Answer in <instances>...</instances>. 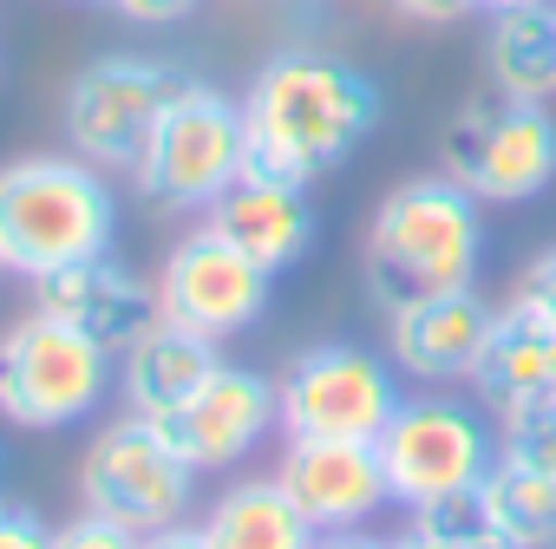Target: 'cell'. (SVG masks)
Masks as SVG:
<instances>
[{
    "label": "cell",
    "instance_id": "obj_11",
    "mask_svg": "<svg viewBox=\"0 0 556 549\" xmlns=\"http://www.w3.org/2000/svg\"><path fill=\"white\" fill-rule=\"evenodd\" d=\"M177 79L184 73L151 60V53H105V60L79 66L66 99H60L66 151H79L99 170H131L138 144H144V131H151V118Z\"/></svg>",
    "mask_w": 556,
    "mask_h": 549
},
{
    "label": "cell",
    "instance_id": "obj_6",
    "mask_svg": "<svg viewBox=\"0 0 556 549\" xmlns=\"http://www.w3.org/2000/svg\"><path fill=\"white\" fill-rule=\"evenodd\" d=\"M118 393V354L86 341L79 328L27 308L0 328V425L14 432H73Z\"/></svg>",
    "mask_w": 556,
    "mask_h": 549
},
{
    "label": "cell",
    "instance_id": "obj_2",
    "mask_svg": "<svg viewBox=\"0 0 556 549\" xmlns=\"http://www.w3.org/2000/svg\"><path fill=\"white\" fill-rule=\"evenodd\" d=\"M361 274L380 315L426 302V295H458L478 289L484 274V203L452 183L445 170H419L380 196L367 216L361 242Z\"/></svg>",
    "mask_w": 556,
    "mask_h": 549
},
{
    "label": "cell",
    "instance_id": "obj_19",
    "mask_svg": "<svg viewBox=\"0 0 556 549\" xmlns=\"http://www.w3.org/2000/svg\"><path fill=\"white\" fill-rule=\"evenodd\" d=\"M197 529H203V542L210 549H308L321 529L302 516V503L282 490V477H236V484H223L210 503H203V516H197Z\"/></svg>",
    "mask_w": 556,
    "mask_h": 549
},
{
    "label": "cell",
    "instance_id": "obj_29",
    "mask_svg": "<svg viewBox=\"0 0 556 549\" xmlns=\"http://www.w3.org/2000/svg\"><path fill=\"white\" fill-rule=\"evenodd\" d=\"M138 549H210V542H203V529H197V516H190V523H170V529H151V536H144Z\"/></svg>",
    "mask_w": 556,
    "mask_h": 549
},
{
    "label": "cell",
    "instance_id": "obj_32",
    "mask_svg": "<svg viewBox=\"0 0 556 549\" xmlns=\"http://www.w3.org/2000/svg\"><path fill=\"white\" fill-rule=\"evenodd\" d=\"M0 471H8V451H0Z\"/></svg>",
    "mask_w": 556,
    "mask_h": 549
},
{
    "label": "cell",
    "instance_id": "obj_23",
    "mask_svg": "<svg viewBox=\"0 0 556 549\" xmlns=\"http://www.w3.org/2000/svg\"><path fill=\"white\" fill-rule=\"evenodd\" d=\"M497 451L556 477V399H536V406H517L497 419Z\"/></svg>",
    "mask_w": 556,
    "mask_h": 549
},
{
    "label": "cell",
    "instance_id": "obj_24",
    "mask_svg": "<svg viewBox=\"0 0 556 549\" xmlns=\"http://www.w3.org/2000/svg\"><path fill=\"white\" fill-rule=\"evenodd\" d=\"M138 542H144L138 529H125V523H112L99 510H79V516L53 523V549H138Z\"/></svg>",
    "mask_w": 556,
    "mask_h": 549
},
{
    "label": "cell",
    "instance_id": "obj_1",
    "mask_svg": "<svg viewBox=\"0 0 556 549\" xmlns=\"http://www.w3.org/2000/svg\"><path fill=\"white\" fill-rule=\"evenodd\" d=\"M236 99L249 131V170L282 183L334 177L380 125V86L354 60L321 47H289L262 60Z\"/></svg>",
    "mask_w": 556,
    "mask_h": 549
},
{
    "label": "cell",
    "instance_id": "obj_33",
    "mask_svg": "<svg viewBox=\"0 0 556 549\" xmlns=\"http://www.w3.org/2000/svg\"><path fill=\"white\" fill-rule=\"evenodd\" d=\"M0 274H8V261H0Z\"/></svg>",
    "mask_w": 556,
    "mask_h": 549
},
{
    "label": "cell",
    "instance_id": "obj_13",
    "mask_svg": "<svg viewBox=\"0 0 556 549\" xmlns=\"http://www.w3.org/2000/svg\"><path fill=\"white\" fill-rule=\"evenodd\" d=\"M34 308L79 328L86 341H99L105 354H125L151 321H157V289L144 282V274L131 261H118L112 248L105 255H79L66 268H47L27 282Z\"/></svg>",
    "mask_w": 556,
    "mask_h": 549
},
{
    "label": "cell",
    "instance_id": "obj_14",
    "mask_svg": "<svg viewBox=\"0 0 556 549\" xmlns=\"http://www.w3.org/2000/svg\"><path fill=\"white\" fill-rule=\"evenodd\" d=\"M275 477L315 529H367L380 510H393L374 438H282Z\"/></svg>",
    "mask_w": 556,
    "mask_h": 549
},
{
    "label": "cell",
    "instance_id": "obj_9",
    "mask_svg": "<svg viewBox=\"0 0 556 549\" xmlns=\"http://www.w3.org/2000/svg\"><path fill=\"white\" fill-rule=\"evenodd\" d=\"M275 399L282 438H380L406 393L393 354L361 341H315L275 373Z\"/></svg>",
    "mask_w": 556,
    "mask_h": 549
},
{
    "label": "cell",
    "instance_id": "obj_4",
    "mask_svg": "<svg viewBox=\"0 0 556 549\" xmlns=\"http://www.w3.org/2000/svg\"><path fill=\"white\" fill-rule=\"evenodd\" d=\"M242 170H249L242 99H229L210 79H177L125 177L151 209H210Z\"/></svg>",
    "mask_w": 556,
    "mask_h": 549
},
{
    "label": "cell",
    "instance_id": "obj_10",
    "mask_svg": "<svg viewBox=\"0 0 556 549\" xmlns=\"http://www.w3.org/2000/svg\"><path fill=\"white\" fill-rule=\"evenodd\" d=\"M157 315L203 334V341H236L249 334L262 315H268V289H275V274L255 268L236 242H223L210 222L184 229L170 248H164V268H157Z\"/></svg>",
    "mask_w": 556,
    "mask_h": 549
},
{
    "label": "cell",
    "instance_id": "obj_5",
    "mask_svg": "<svg viewBox=\"0 0 556 549\" xmlns=\"http://www.w3.org/2000/svg\"><path fill=\"white\" fill-rule=\"evenodd\" d=\"M374 451H380L387 490L406 516L439 510V503H465L497 458V419L478 399H458V386H426V393L393 406Z\"/></svg>",
    "mask_w": 556,
    "mask_h": 549
},
{
    "label": "cell",
    "instance_id": "obj_30",
    "mask_svg": "<svg viewBox=\"0 0 556 549\" xmlns=\"http://www.w3.org/2000/svg\"><path fill=\"white\" fill-rule=\"evenodd\" d=\"M308 549H387V536H374V529H321Z\"/></svg>",
    "mask_w": 556,
    "mask_h": 549
},
{
    "label": "cell",
    "instance_id": "obj_18",
    "mask_svg": "<svg viewBox=\"0 0 556 549\" xmlns=\"http://www.w3.org/2000/svg\"><path fill=\"white\" fill-rule=\"evenodd\" d=\"M216 360H223L216 341H203V334H190V328H177V321L157 315V321L118 354V399H125V412L164 419V412H177V406L216 373Z\"/></svg>",
    "mask_w": 556,
    "mask_h": 549
},
{
    "label": "cell",
    "instance_id": "obj_3",
    "mask_svg": "<svg viewBox=\"0 0 556 549\" xmlns=\"http://www.w3.org/2000/svg\"><path fill=\"white\" fill-rule=\"evenodd\" d=\"M118 242V190L112 170L86 164L79 151H47L0 164V261L34 282L79 255H105Z\"/></svg>",
    "mask_w": 556,
    "mask_h": 549
},
{
    "label": "cell",
    "instance_id": "obj_16",
    "mask_svg": "<svg viewBox=\"0 0 556 549\" xmlns=\"http://www.w3.org/2000/svg\"><path fill=\"white\" fill-rule=\"evenodd\" d=\"M203 222L223 235V242H236L255 268H268V274H289L308 248H315V229H321V216H315V203H308V183H282V177H255V170H242L210 209H203Z\"/></svg>",
    "mask_w": 556,
    "mask_h": 549
},
{
    "label": "cell",
    "instance_id": "obj_8",
    "mask_svg": "<svg viewBox=\"0 0 556 549\" xmlns=\"http://www.w3.org/2000/svg\"><path fill=\"white\" fill-rule=\"evenodd\" d=\"M439 170L465 183L484 209L497 203H536L556 183V112L543 99H471L445 138H439Z\"/></svg>",
    "mask_w": 556,
    "mask_h": 549
},
{
    "label": "cell",
    "instance_id": "obj_26",
    "mask_svg": "<svg viewBox=\"0 0 556 549\" xmlns=\"http://www.w3.org/2000/svg\"><path fill=\"white\" fill-rule=\"evenodd\" d=\"M0 549H53V523L34 503L0 497Z\"/></svg>",
    "mask_w": 556,
    "mask_h": 549
},
{
    "label": "cell",
    "instance_id": "obj_25",
    "mask_svg": "<svg viewBox=\"0 0 556 549\" xmlns=\"http://www.w3.org/2000/svg\"><path fill=\"white\" fill-rule=\"evenodd\" d=\"M510 302H517V308H530V315L556 334V248H543V255H530V261H523V274L510 282Z\"/></svg>",
    "mask_w": 556,
    "mask_h": 549
},
{
    "label": "cell",
    "instance_id": "obj_28",
    "mask_svg": "<svg viewBox=\"0 0 556 549\" xmlns=\"http://www.w3.org/2000/svg\"><path fill=\"white\" fill-rule=\"evenodd\" d=\"M387 8L400 21H413V27H452V21H465L478 8V0H387Z\"/></svg>",
    "mask_w": 556,
    "mask_h": 549
},
{
    "label": "cell",
    "instance_id": "obj_17",
    "mask_svg": "<svg viewBox=\"0 0 556 549\" xmlns=\"http://www.w3.org/2000/svg\"><path fill=\"white\" fill-rule=\"evenodd\" d=\"M471 399L491 419H504L517 406H536V399H556V334L530 308H517V302L497 308V321L484 334V354L471 367Z\"/></svg>",
    "mask_w": 556,
    "mask_h": 549
},
{
    "label": "cell",
    "instance_id": "obj_22",
    "mask_svg": "<svg viewBox=\"0 0 556 549\" xmlns=\"http://www.w3.org/2000/svg\"><path fill=\"white\" fill-rule=\"evenodd\" d=\"M387 549H504V542L478 523V510H471V497H465V503L413 510V516H406V529H400V536H387Z\"/></svg>",
    "mask_w": 556,
    "mask_h": 549
},
{
    "label": "cell",
    "instance_id": "obj_15",
    "mask_svg": "<svg viewBox=\"0 0 556 549\" xmlns=\"http://www.w3.org/2000/svg\"><path fill=\"white\" fill-rule=\"evenodd\" d=\"M491 321H497V308L478 289L426 295V302H406L387 315V354H393L400 380H413V386H471Z\"/></svg>",
    "mask_w": 556,
    "mask_h": 549
},
{
    "label": "cell",
    "instance_id": "obj_20",
    "mask_svg": "<svg viewBox=\"0 0 556 549\" xmlns=\"http://www.w3.org/2000/svg\"><path fill=\"white\" fill-rule=\"evenodd\" d=\"M484 79L504 99H556V8H497L484 27Z\"/></svg>",
    "mask_w": 556,
    "mask_h": 549
},
{
    "label": "cell",
    "instance_id": "obj_21",
    "mask_svg": "<svg viewBox=\"0 0 556 549\" xmlns=\"http://www.w3.org/2000/svg\"><path fill=\"white\" fill-rule=\"evenodd\" d=\"M471 510L504 549H556V477H543V471H530L504 451L478 477Z\"/></svg>",
    "mask_w": 556,
    "mask_h": 549
},
{
    "label": "cell",
    "instance_id": "obj_7",
    "mask_svg": "<svg viewBox=\"0 0 556 549\" xmlns=\"http://www.w3.org/2000/svg\"><path fill=\"white\" fill-rule=\"evenodd\" d=\"M197 464L170 445V432L144 412H118L105 419L79 464H73V490H79V510H99L138 536L151 529H170V523H190L197 510Z\"/></svg>",
    "mask_w": 556,
    "mask_h": 549
},
{
    "label": "cell",
    "instance_id": "obj_27",
    "mask_svg": "<svg viewBox=\"0 0 556 549\" xmlns=\"http://www.w3.org/2000/svg\"><path fill=\"white\" fill-rule=\"evenodd\" d=\"M105 8L131 27H177V21L197 14V0H105Z\"/></svg>",
    "mask_w": 556,
    "mask_h": 549
},
{
    "label": "cell",
    "instance_id": "obj_12",
    "mask_svg": "<svg viewBox=\"0 0 556 549\" xmlns=\"http://www.w3.org/2000/svg\"><path fill=\"white\" fill-rule=\"evenodd\" d=\"M170 432V445L197 464V471H236L249 464L275 432H282V399H275V380L262 367L242 360H216V373L157 419Z\"/></svg>",
    "mask_w": 556,
    "mask_h": 549
},
{
    "label": "cell",
    "instance_id": "obj_31",
    "mask_svg": "<svg viewBox=\"0 0 556 549\" xmlns=\"http://www.w3.org/2000/svg\"><path fill=\"white\" fill-rule=\"evenodd\" d=\"M478 8H484V14H497V8H530V0H478Z\"/></svg>",
    "mask_w": 556,
    "mask_h": 549
}]
</instances>
